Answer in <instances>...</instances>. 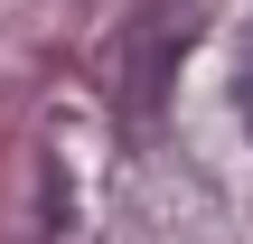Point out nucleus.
Wrapping results in <instances>:
<instances>
[{"instance_id": "1", "label": "nucleus", "mask_w": 253, "mask_h": 244, "mask_svg": "<svg viewBox=\"0 0 253 244\" xmlns=\"http://www.w3.org/2000/svg\"><path fill=\"white\" fill-rule=\"evenodd\" d=\"M178 47H188V28H141L131 38V75H122V113L131 122H160V94H169Z\"/></svg>"}, {"instance_id": "2", "label": "nucleus", "mask_w": 253, "mask_h": 244, "mask_svg": "<svg viewBox=\"0 0 253 244\" xmlns=\"http://www.w3.org/2000/svg\"><path fill=\"white\" fill-rule=\"evenodd\" d=\"M235 103H244V122H253V66H244V85H235Z\"/></svg>"}]
</instances>
